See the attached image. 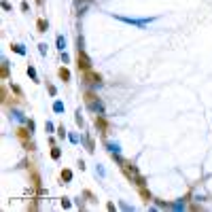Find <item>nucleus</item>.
Returning <instances> with one entry per match:
<instances>
[{"label":"nucleus","mask_w":212,"mask_h":212,"mask_svg":"<svg viewBox=\"0 0 212 212\" xmlns=\"http://www.w3.org/2000/svg\"><path fill=\"white\" fill-rule=\"evenodd\" d=\"M79 66H83L85 70H89V60H87L85 51H79Z\"/></svg>","instance_id":"1"},{"label":"nucleus","mask_w":212,"mask_h":212,"mask_svg":"<svg viewBox=\"0 0 212 212\" xmlns=\"http://www.w3.org/2000/svg\"><path fill=\"white\" fill-rule=\"evenodd\" d=\"M60 77H62L64 81H68V79H70V74H68V70H64V68L60 70Z\"/></svg>","instance_id":"2"},{"label":"nucleus","mask_w":212,"mask_h":212,"mask_svg":"<svg viewBox=\"0 0 212 212\" xmlns=\"http://www.w3.org/2000/svg\"><path fill=\"white\" fill-rule=\"evenodd\" d=\"M45 28H47V23H45V19H38V30H40V32H45Z\"/></svg>","instance_id":"3"},{"label":"nucleus","mask_w":212,"mask_h":212,"mask_svg":"<svg viewBox=\"0 0 212 212\" xmlns=\"http://www.w3.org/2000/svg\"><path fill=\"white\" fill-rule=\"evenodd\" d=\"M38 2H42V0H38Z\"/></svg>","instance_id":"4"}]
</instances>
